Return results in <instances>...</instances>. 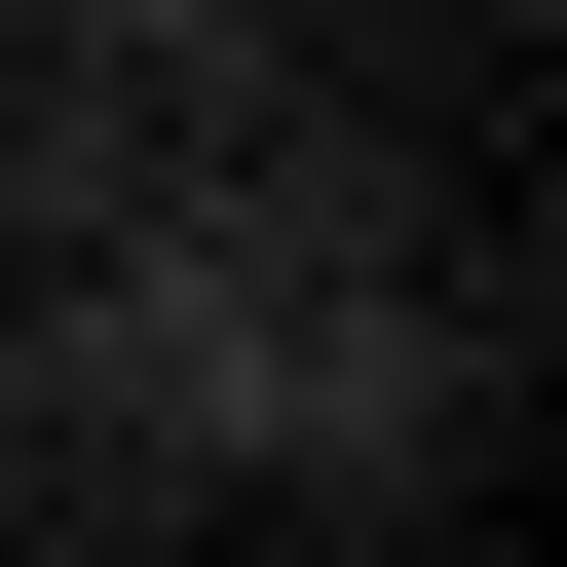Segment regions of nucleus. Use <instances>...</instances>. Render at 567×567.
I'll return each mask as SVG.
<instances>
[]
</instances>
